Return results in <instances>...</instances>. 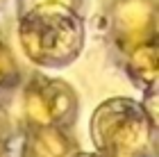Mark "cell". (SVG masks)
I'll return each instance as SVG.
<instances>
[{"instance_id":"cell-3","label":"cell","mask_w":159,"mask_h":157,"mask_svg":"<svg viewBox=\"0 0 159 157\" xmlns=\"http://www.w3.org/2000/svg\"><path fill=\"white\" fill-rule=\"evenodd\" d=\"M23 107L30 125L66 130L77 116V94L66 80L34 73L23 89Z\"/></svg>"},{"instance_id":"cell-1","label":"cell","mask_w":159,"mask_h":157,"mask_svg":"<svg viewBox=\"0 0 159 157\" xmlns=\"http://www.w3.org/2000/svg\"><path fill=\"white\" fill-rule=\"evenodd\" d=\"M84 18L68 7H37L18 14V41L27 59L43 68L73 64L84 48Z\"/></svg>"},{"instance_id":"cell-5","label":"cell","mask_w":159,"mask_h":157,"mask_svg":"<svg viewBox=\"0 0 159 157\" xmlns=\"http://www.w3.org/2000/svg\"><path fill=\"white\" fill-rule=\"evenodd\" d=\"M125 71L139 87L146 89V94L155 91L157 77H159V46L157 37L141 41L132 48H127L125 53H120Z\"/></svg>"},{"instance_id":"cell-9","label":"cell","mask_w":159,"mask_h":157,"mask_svg":"<svg viewBox=\"0 0 159 157\" xmlns=\"http://www.w3.org/2000/svg\"><path fill=\"white\" fill-rule=\"evenodd\" d=\"M73 157H100V155H77V153H75Z\"/></svg>"},{"instance_id":"cell-4","label":"cell","mask_w":159,"mask_h":157,"mask_svg":"<svg viewBox=\"0 0 159 157\" xmlns=\"http://www.w3.org/2000/svg\"><path fill=\"white\" fill-rule=\"evenodd\" d=\"M109 34L118 53L157 37L155 0H114L109 7Z\"/></svg>"},{"instance_id":"cell-10","label":"cell","mask_w":159,"mask_h":157,"mask_svg":"<svg viewBox=\"0 0 159 157\" xmlns=\"http://www.w3.org/2000/svg\"><path fill=\"white\" fill-rule=\"evenodd\" d=\"M0 2H2V0H0Z\"/></svg>"},{"instance_id":"cell-6","label":"cell","mask_w":159,"mask_h":157,"mask_svg":"<svg viewBox=\"0 0 159 157\" xmlns=\"http://www.w3.org/2000/svg\"><path fill=\"white\" fill-rule=\"evenodd\" d=\"M75 141L61 127L30 125L23 146V157H73Z\"/></svg>"},{"instance_id":"cell-7","label":"cell","mask_w":159,"mask_h":157,"mask_svg":"<svg viewBox=\"0 0 159 157\" xmlns=\"http://www.w3.org/2000/svg\"><path fill=\"white\" fill-rule=\"evenodd\" d=\"M20 68L14 53L5 44H0V94H7L9 89H14L18 84Z\"/></svg>"},{"instance_id":"cell-2","label":"cell","mask_w":159,"mask_h":157,"mask_svg":"<svg viewBox=\"0 0 159 157\" xmlns=\"http://www.w3.org/2000/svg\"><path fill=\"white\" fill-rule=\"evenodd\" d=\"M155 123L141 103L109 98L91 116V141L100 157H143Z\"/></svg>"},{"instance_id":"cell-8","label":"cell","mask_w":159,"mask_h":157,"mask_svg":"<svg viewBox=\"0 0 159 157\" xmlns=\"http://www.w3.org/2000/svg\"><path fill=\"white\" fill-rule=\"evenodd\" d=\"M37 7H68V9L80 12L82 0H18V14L37 9Z\"/></svg>"}]
</instances>
